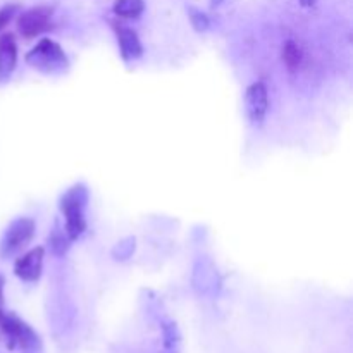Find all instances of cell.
<instances>
[{
	"instance_id": "obj_15",
	"label": "cell",
	"mask_w": 353,
	"mask_h": 353,
	"mask_svg": "<svg viewBox=\"0 0 353 353\" xmlns=\"http://www.w3.org/2000/svg\"><path fill=\"white\" fill-rule=\"evenodd\" d=\"M300 3H302L303 7H312L314 3H316V0H300Z\"/></svg>"
},
{
	"instance_id": "obj_3",
	"label": "cell",
	"mask_w": 353,
	"mask_h": 353,
	"mask_svg": "<svg viewBox=\"0 0 353 353\" xmlns=\"http://www.w3.org/2000/svg\"><path fill=\"white\" fill-rule=\"evenodd\" d=\"M28 62L43 71H55L65 65V55L57 43L50 40H41L28 54Z\"/></svg>"
},
{
	"instance_id": "obj_4",
	"label": "cell",
	"mask_w": 353,
	"mask_h": 353,
	"mask_svg": "<svg viewBox=\"0 0 353 353\" xmlns=\"http://www.w3.org/2000/svg\"><path fill=\"white\" fill-rule=\"evenodd\" d=\"M269 109V95L264 83H254L248 86L245 93V110H247L248 119L254 124H261L264 121Z\"/></svg>"
},
{
	"instance_id": "obj_8",
	"label": "cell",
	"mask_w": 353,
	"mask_h": 353,
	"mask_svg": "<svg viewBox=\"0 0 353 353\" xmlns=\"http://www.w3.org/2000/svg\"><path fill=\"white\" fill-rule=\"evenodd\" d=\"M117 40H119L121 52H123V55L126 59L140 57L141 52H143L140 38H138V34L134 33L133 30H130V28H121L119 33H117Z\"/></svg>"
},
{
	"instance_id": "obj_10",
	"label": "cell",
	"mask_w": 353,
	"mask_h": 353,
	"mask_svg": "<svg viewBox=\"0 0 353 353\" xmlns=\"http://www.w3.org/2000/svg\"><path fill=\"white\" fill-rule=\"evenodd\" d=\"M283 61H285V64L292 71H295L300 65V62H302V50H300L295 41H286L285 43V47H283Z\"/></svg>"
},
{
	"instance_id": "obj_12",
	"label": "cell",
	"mask_w": 353,
	"mask_h": 353,
	"mask_svg": "<svg viewBox=\"0 0 353 353\" xmlns=\"http://www.w3.org/2000/svg\"><path fill=\"white\" fill-rule=\"evenodd\" d=\"M16 10H17V6H14V3L3 6L2 9H0V31H2L7 24H9V21L14 17Z\"/></svg>"
},
{
	"instance_id": "obj_11",
	"label": "cell",
	"mask_w": 353,
	"mask_h": 353,
	"mask_svg": "<svg viewBox=\"0 0 353 353\" xmlns=\"http://www.w3.org/2000/svg\"><path fill=\"white\" fill-rule=\"evenodd\" d=\"M190 19H192L193 28L196 31H205L209 28V19H207L205 14H202L196 9H190Z\"/></svg>"
},
{
	"instance_id": "obj_1",
	"label": "cell",
	"mask_w": 353,
	"mask_h": 353,
	"mask_svg": "<svg viewBox=\"0 0 353 353\" xmlns=\"http://www.w3.org/2000/svg\"><path fill=\"white\" fill-rule=\"evenodd\" d=\"M86 202V192L78 186L72 188L62 196L61 209L65 214V231L71 238H78L85 230V219H83V205Z\"/></svg>"
},
{
	"instance_id": "obj_16",
	"label": "cell",
	"mask_w": 353,
	"mask_h": 353,
	"mask_svg": "<svg viewBox=\"0 0 353 353\" xmlns=\"http://www.w3.org/2000/svg\"><path fill=\"white\" fill-rule=\"evenodd\" d=\"M0 336H2V327H0Z\"/></svg>"
},
{
	"instance_id": "obj_6",
	"label": "cell",
	"mask_w": 353,
	"mask_h": 353,
	"mask_svg": "<svg viewBox=\"0 0 353 353\" xmlns=\"http://www.w3.org/2000/svg\"><path fill=\"white\" fill-rule=\"evenodd\" d=\"M41 265H43V248L37 247L24 254L21 259H17L14 272L23 281H37L40 278Z\"/></svg>"
},
{
	"instance_id": "obj_13",
	"label": "cell",
	"mask_w": 353,
	"mask_h": 353,
	"mask_svg": "<svg viewBox=\"0 0 353 353\" xmlns=\"http://www.w3.org/2000/svg\"><path fill=\"white\" fill-rule=\"evenodd\" d=\"M50 245H52V248H54L55 254H59V255L64 254L65 248H68V245H65L64 238L57 236V234H54V236L50 238Z\"/></svg>"
},
{
	"instance_id": "obj_2",
	"label": "cell",
	"mask_w": 353,
	"mask_h": 353,
	"mask_svg": "<svg viewBox=\"0 0 353 353\" xmlns=\"http://www.w3.org/2000/svg\"><path fill=\"white\" fill-rule=\"evenodd\" d=\"M34 233V223L28 217H21V219L14 221L9 228H7L6 234L0 243V255L2 257H12L14 254L21 250L28 241L31 240Z\"/></svg>"
},
{
	"instance_id": "obj_9",
	"label": "cell",
	"mask_w": 353,
	"mask_h": 353,
	"mask_svg": "<svg viewBox=\"0 0 353 353\" xmlns=\"http://www.w3.org/2000/svg\"><path fill=\"white\" fill-rule=\"evenodd\" d=\"M143 0H116L114 3V12L126 19H134L143 12Z\"/></svg>"
},
{
	"instance_id": "obj_14",
	"label": "cell",
	"mask_w": 353,
	"mask_h": 353,
	"mask_svg": "<svg viewBox=\"0 0 353 353\" xmlns=\"http://www.w3.org/2000/svg\"><path fill=\"white\" fill-rule=\"evenodd\" d=\"M3 309V278L0 276V312Z\"/></svg>"
},
{
	"instance_id": "obj_5",
	"label": "cell",
	"mask_w": 353,
	"mask_h": 353,
	"mask_svg": "<svg viewBox=\"0 0 353 353\" xmlns=\"http://www.w3.org/2000/svg\"><path fill=\"white\" fill-rule=\"evenodd\" d=\"M52 10L47 7H34V9L26 10L17 19V30L26 38H33L37 34L43 33L50 26Z\"/></svg>"
},
{
	"instance_id": "obj_7",
	"label": "cell",
	"mask_w": 353,
	"mask_h": 353,
	"mask_svg": "<svg viewBox=\"0 0 353 353\" xmlns=\"http://www.w3.org/2000/svg\"><path fill=\"white\" fill-rule=\"evenodd\" d=\"M17 47L10 34L0 38V79H7L16 69Z\"/></svg>"
}]
</instances>
